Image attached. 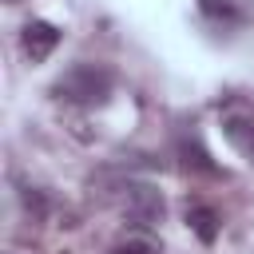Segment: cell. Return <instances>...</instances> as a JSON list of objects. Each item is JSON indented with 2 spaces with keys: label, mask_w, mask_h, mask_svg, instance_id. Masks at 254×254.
<instances>
[{
  "label": "cell",
  "mask_w": 254,
  "mask_h": 254,
  "mask_svg": "<svg viewBox=\"0 0 254 254\" xmlns=\"http://www.w3.org/2000/svg\"><path fill=\"white\" fill-rule=\"evenodd\" d=\"M111 87H115L111 67H103V64H75V67H67V71L56 79V87H52V91H56L64 103L99 107V103H107Z\"/></svg>",
  "instance_id": "1"
},
{
  "label": "cell",
  "mask_w": 254,
  "mask_h": 254,
  "mask_svg": "<svg viewBox=\"0 0 254 254\" xmlns=\"http://www.w3.org/2000/svg\"><path fill=\"white\" fill-rule=\"evenodd\" d=\"M115 206H119V214L131 226H147V230H155L163 222V210H167L163 206V194L151 183H123L115 190Z\"/></svg>",
  "instance_id": "2"
},
{
  "label": "cell",
  "mask_w": 254,
  "mask_h": 254,
  "mask_svg": "<svg viewBox=\"0 0 254 254\" xmlns=\"http://www.w3.org/2000/svg\"><path fill=\"white\" fill-rule=\"evenodd\" d=\"M222 135L246 163H254V107L250 103H230L222 111Z\"/></svg>",
  "instance_id": "3"
},
{
  "label": "cell",
  "mask_w": 254,
  "mask_h": 254,
  "mask_svg": "<svg viewBox=\"0 0 254 254\" xmlns=\"http://www.w3.org/2000/svg\"><path fill=\"white\" fill-rule=\"evenodd\" d=\"M20 44H24V56L32 64H44L56 52V44H60V28L48 24V20H28L24 32H20Z\"/></svg>",
  "instance_id": "4"
},
{
  "label": "cell",
  "mask_w": 254,
  "mask_h": 254,
  "mask_svg": "<svg viewBox=\"0 0 254 254\" xmlns=\"http://www.w3.org/2000/svg\"><path fill=\"white\" fill-rule=\"evenodd\" d=\"M107 254H163V246H159V238H155L147 226H127V230L107 246Z\"/></svg>",
  "instance_id": "5"
},
{
  "label": "cell",
  "mask_w": 254,
  "mask_h": 254,
  "mask_svg": "<svg viewBox=\"0 0 254 254\" xmlns=\"http://www.w3.org/2000/svg\"><path fill=\"white\" fill-rule=\"evenodd\" d=\"M187 226L198 234V242H214L218 238V214L206 206V202H187Z\"/></svg>",
  "instance_id": "6"
},
{
  "label": "cell",
  "mask_w": 254,
  "mask_h": 254,
  "mask_svg": "<svg viewBox=\"0 0 254 254\" xmlns=\"http://www.w3.org/2000/svg\"><path fill=\"white\" fill-rule=\"evenodd\" d=\"M198 8L214 20H238V0H198Z\"/></svg>",
  "instance_id": "7"
},
{
  "label": "cell",
  "mask_w": 254,
  "mask_h": 254,
  "mask_svg": "<svg viewBox=\"0 0 254 254\" xmlns=\"http://www.w3.org/2000/svg\"><path fill=\"white\" fill-rule=\"evenodd\" d=\"M179 151H183V163H187V167H198V171H210V175H214V163L206 159V151H202L198 143L190 147V143L183 139V143H179Z\"/></svg>",
  "instance_id": "8"
},
{
  "label": "cell",
  "mask_w": 254,
  "mask_h": 254,
  "mask_svg": "<svg viewBox=\"0 0 254 254\" xmlns=\"http://www.w3.org/2000/svg\"><path fill=\"white\" fill-rule=\"evenodd\" d=\"M8 4H20V0H8Z\"/></svg>",
  "instance_id": "9"
}]
</instances>
